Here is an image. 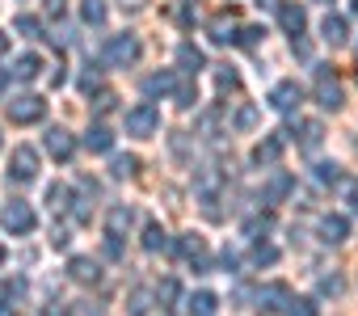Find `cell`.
I'll return each instance as SVG.
<instances>
[{
  "label": "cell",
  "mask_w": 358,
  "mask_h": 316,
  "mask_svg": "<svg viewBox=\"0 0 358 316\" xmlns=\"http://www.w3.org/2000/svg\"><path fill=\"white\" fill-rule=\"evenodd\" d=\"M282 148H287V131H278V135H266V139L253 148V161H257V165H278Z\"/></svg>",
  "instance_id": "cell-10"
},
{
  "label": "cell",
  "mask_w": 358,
  "mask_h": 316,
  "mask_svg": "<svg viewBox=\"0 0 358 316\" xmlns=\"http://www.w3.org/2000/svg\"><path fill=\"white\" fill-rule=\"evenodd\" d=\"M316 232H320V245H341L350 236V220L345 215H324L316 224Z\"/></svg>",
  "instance_id": "cell-11"
},
{
  "label": "cell",
  "mask_w": 358,
  "mask_h": 316,
  "mask_svg": "<svg viewBox=\"0 0 358 316\" xmlns=\"http://www.w3.org/2000/svg\"><path fill=\"white\" fill-rule=\"evenodd\" d=\"M177 253H182L194 270H207L211 266V257H207V245H203V236H182L177 240Z\"/></svg>",
  "instance_id": "cell-12"
},
{
  "label": "cell",
  "mask_w": 358,
  "mask_h": 316,
  "mask_svg": "<svg viewBox=\"0 0 358 316\" xmlns=\"http://www.w3.org/2000/svg\"><path fill=\"white\" fill-rule=\"evenodd\" d=\"M316 182H320V186H333V182H341L337 165H333V161H320V165H316Z\"/></svg>",
  "instance_id": "cell-33"
},
{
  "label": "cell",
  "mask_w": 358,
  "mask_h": 316,
  "mask_svg": "<svg viewBox=\"0 0 358 316\" xmlns=\"http://www.w3.org/2000/svg\"><path fill=\"white\" fill-rule=\"evenodd\" d=\"M278 299H287V287H282V282H270L266 291H257V303H262L266 312H278V308H282Z\"/></svg>",
  "instance_id": "cell-25"
},
{
  "label": "cell",
  "mask_w": 358,
  "mask_h": 316,
  "mask_svg": "<svg viewBox=\"0 0 358 316\" xmlns=\"http://www.w3.org/2000/svg\"><path fill=\"white\" fill-rule=\"evenodd\" d=\"M295 190V178L291 173H274V182L266 186V203H278V199H287Z\"/></svg>",
  "instance_id": "cell-22"
},
{
  "label": "cell",
  "mask_w": 358,
  "mask_h": 316,
  "mask_svg": "<svg viewBox=\"0 0 358 316\" xmlns=\"http://www.w3.org/2000/svg\"><path fill=\"white\" fill-rule=\"evenodd\" d=\"M143 249H148V253H164V249H169V232H164L160 224H148V228H143Z\"/></svg>",
  "instance_id": "cell-23"
},
{
  "label": "cell",
  "mask_w": 358,
  "mask_h": 316,
  "mask_svg": "<svg viewBox=\"0 0 358 316\" xmlns=\"http://www.w3.org/2000/svg\"><path fill=\"white\" fill-rule=\"evenodd\" d=\"M350 9H354V13H358V0H350Z\"/></svg>",
  "instance_id": "cell-48"
},
{
  "label": "cell",
  "mask_w": 358,
  "mask_h": 316,
  "mask_svg": "<svg viewBox=\"0 0 358 316\" xmlns=\"http://www.w3.org/2000/svg\"><path fill=\"white\" fill-rule=\"evenodd\" d=\"M274 261H278V249L270 240H257L253 245V266H274Z\"/></svg>",
  "instance_id": "cell-28"
},
{
  "label": "cell",
  "mask_w": 358,
  "mask_h": 316,
  "mask_svg": "<svg viewBox=\"0 0 358 316\" xmlns=\"http://www.w3.org/2000/svg\"><path fill=\"white\" fill-rule=\"evenodd\" d=\"M173 89H177L173 72H152V76L143 80V93H148V97H160V93H173Z\"/></svg>",
  "instance_id": "cell-18"
},
{
  "label": "cell",
  "mask_w": 358,
  "mask_h": 316,
  "mask_svg": "<svg viewBox=\"0 0 358 316\" xmlns=\"http://www.w3.org/2000/svg\"><path fill=\"white\" fill-rule=\"evenodd\" d=\"M38 72H43V55H38V51H26V55L13 64V76H22V80H34Z\"/></svg>",
  "instance_id": "cell-17"
},
{
  "label": "cell",
  "mask_w": 358,
  "mask_h": 316,
  "mask_svg": "<svg viewBox=\"0 0 358 316\" xmlns=\"http://www.w3.org/2000/svg\"><path fill=\"white\" fill-rule=\"evenodd\" d=\"M43 143H47V152L55 156V161H72V156H76V139H72V131H64V127H51Z\"/></svg>",
  "instance_id": "cell-9"
},
{
  "label": "cell",
  "mask_w": 358,
  "mask_h": 316,
  "mask_svg": "<svg viewBox=\"0 0 358 316\" xmlns=\"http://www.w3.org/2000/svg\"><path fill=\"white\" fill-rule=\"evenodd\" d=\"M173 101H177V106H182V110H190V106L199 101V93H194V85H177V89H173Z\"/></svg>",
  "instance_id": "cell-34"
},
{
  "label": "cell",
  "mask_w": 358,
  "mask_h": 316,
  "mask_svg": "<svg viewBox=\"0 0 358 316\" xmlns=\"http://www.w3.org/2000/svg\"><path fill=\"white\" fill-rule=\"evenodd\" d=\"M345 199H350V211L358 215V182H350V186H345Z\"/></svg>",
  "instance_id": "cell-40"
},
{
  "label": "cell",
  "mask_w": 358,
  "mask_h": 316,
  "mask_svg": "<svg viewBox=\"0 0 358 316\" xmlns=\"http://www.w3.org/2000/svg\"><path fill=\"white\" fill-rule=\"evenodd\" d=\"M177 68H182L186 76H199V72L207 68V55H203L194 43H182V47H177Z\"/></svg>",
  "instance_id": "cell-15"
},
{
  "label": "cell",
  "mask_w": 358,
  "mask_h": 316,
  "mask_svg": "<svg viewBox=\"0 0 358 316\" xmlns=\"http://www.w3.org/2000/svg\"><path fill=\"white\" fill-rule=\"evenodd\" d=\"M211 38H215V43H236V34H232V26H228L224 17H220V22L211 26Z\"/></svg>",
  "instance_id": "cell-37"
},
{
  "label": "cell",
  "mask_w": 358,
  "mask_h": 316,
  "mask_svg": "<svg viewBox=\"0 0 358 316\" xmlns=\"http://www.w3.org/2000/svg\"><path fill=\"white\" fill-rule=\"evenodd\" d=\"M118 5H122V9H131V13H139V9L148 5V0H118Z\"/></svg>",
  "instance_id": "cell-42"
},
{
  "label": "cell",
  "mask_w": 358,
  "mask_h": 316,
  "mask_svg": "<svg viewBox=\"0 0 358 316\" xmlns=\"http://www.w3.org/2000/svg\"><path fill=\"white\" fill-rule=\"evenodd\" d=\"M215 85H220V93H236V89H241V76H236L232 68H220V76H215Z\"/></svg>",
  "instance_id": "cell-32"
},
{
  "label": "cell",
  "mask_w": 358,
  "mask_h": 316,
  "mask_svg": "<svg viewBox=\"0 0 358 316\" xmlns=\"http://www.w3.org/2000/svg\"><path fill=\"white\" fill-rule=\"evenodd\" d=\"M110 173H114V178H135V173H139V156H114Z\"/></svg>",
  "instance_id": "cell-27"
},
{
  "label": "cell",
  "mask_w": 358,
  "mask_h": 316,
  "mask_svg": "<svg viewBox=\"0 0 358 316\" xmlns=\"http://www.w3.org/2000/svg\"><path fill=\"white\" fill-rule=\"evenodd\" d=\"M177 295H182V287H177V278H164L160 287H156V299H160V308H169Z\"/></svg>",
  "instance_id": "cell-31"
},
{
  "label": "cell",
  "mask_w": 358,
  "mask_h": 316,
  "mask_svg": "<svg viewBox=\"0 0 358 316\" xmlns=\"http://www.w3.org/2000/svg\"><path fill=\"white\" fill-rule=\"evenodd\" d=\"M80 22L85 26H106V0H80Z\"/></svg>",
  "instance_id": "cell-24"
},
{
  "label": "cell",
  "mask_w": 358,
  "mask_h": 316,
  "mask_svg": "<svg viewBox=\"0 0 358 316\" xmlns=\"http://www.w3.org/2000/svg\"><path fill=\"white\" fill-rule=\"evenodd\" d=\"M156 131H160V110H156L152 101H139V106L127 110V135L148 139V135H156Z\"/></svg>",
  "instance_id": "cell-2"
},
{
  "label": "cell",
  "mask_w": 358,
  "mask_h": 316,
  "mask_svg": "<svg viewBox=\"0 0 358 316\" xmlns=\"http://www.w3.org/2000/svg\"><path fill=\"white\" fill-rule=\"evenodd\" d=\"M0 143H5V139H0Z\"/></svg>",
  "instance_id": "cell-49"
},
{
  "label": "cell",
  "mask_w": 358,
  "mask_h": 316,
  "mask_svg": "<svg viewBox=\"0 0 358 316\" xmlns=\"http://www.w3.org/2000/svg\"><path fill=\"white\" fill-rule=\"evenodd\" d=\"M47 13H64V0H47Z\"/></svg>",
  "instance_id": "cell-44"
},
{
  "label": "cell",
  "mask_w": 358,
  "mask_h": 316,
  "mask_svg": "<svg viewBox=\"0 0 358 316\" xmlns=\"http://www.w3.org/2000/svg\"><path fill=\"white\" fill-rule=\"evenodd\" d=\"M68 278L80 282V287H93V282L101 278V266H97L93 257H72V261H68Z\"/></svg>",
  "instance_id": "cell-13"
},
{
  "label": "cell",
  "mask_w": 358,
  "mask_h": 316,
  "mask_svg": "<svg viewBox=\"0 0 358 316\" xmlns=\"http://www.w3.org/2000/svg\"><path fill=\"white\" fill-rule=\"evenodd\" d=\"M316 101L324 110H341L345 106V93H341V80L333 76V68H316Z\"/></svg>",
  "instance_id": "cell-5"
},
{
  "label": "cell",
  "mask_w": 358,
  "mask_h": 316,
  "mask_svg": "<svg viewBox=\"0 0 358 316\" xmlns=\"http://www.w3.org/2000/svg\"><path fill=\"white\" fill-rule=\"evenodd\" d=\"M0 316H17V303H9V299H5V303H0Z\"/></svg>",
  "instance_id": "cell-43"
},
{
  "label": "cell",
  "mask_w": 358,
  "mask_h": 316,
  "mask_svg": "<svg viewBox=\"0 0 358 316\" xmlns=\"http://www.w3.org/2000/svg\"><path fill=\"white\" fill-rule=\"evenodd\" d=\"M47 203H51L55 211H68V207H72V190H68V186H51V190H47Z\"/></svg>",
  "instance_id": "cell-30"
},
{
  "label": "cell",
  "mask_w": 358,
  "mask_h": 316,
  "mask_svg": "<svg viewBox=\"0 0 358 316\" xmlns=\"http://www.w3.org/2000/svg\"><path fill=\"white\" fill-rule=\"evenodd\" d=\"M287 316H320V312H316V303H312V299H291Z\"/></svg>",
  "instance_id": "cell-36"
},
{
  "label": "cell",
  "mask_w": 358,
  "mask_h": 316,
  "mask_svg": "<svg viewBox=\"0 0 358 316\" xmlns=\"http://www.w3.org/2000/svg\"><path fill=\"white\" fill-rule=\"evenodd\" d=\"M320 291H324V295H341V278H337V274H324V278H320Z\"/></svg>",
  "instance_id": "cell-39"
},
{
  "label": "cell",
  "mask_w": 358,
  "mask_h": 316,
  "mask_svg": "<svg viewBox=\"0 0 358 316\" xmlns=\"http://www.w3.org/2000/svg\"><path fill=\"white\" fill-rule=\"evenodd\" d=\"M131 224H135V211H131V207H122V203L110 207V215H106V232H110V236H122Z\"/></svg>",
  "instance_id": "cell-16"
},
{
  "label": "cell",
  "mask_w": 358,
  "mask_h": 316,
  "mask_svg": "<svg viewBox=\"0 0 358 316\" xmlns=\"http://www.w3.org/2000/svg\"><path fill=\"white\" fill-rule=\"evenodd\" d=\"M278 26L291 34V43L308 30V13H303V5H295V0H287V5H278Z\"/></svg>",
  "instance_id": "cell-8"
},
{
  "label": "cell",
  "mask_w": 358,
  "mask_h": 316,
  "mask_svg": "<svg viewBox=\"0 0 358 316\" xmlns=\"http://www.w3.org/2000/svg\"><path fill=\"white\" fill-rule=\"evenodd\" d=\"M139 51H143V47H139L135 34H114V38L106 43V64H110V68H131V64L139 59Z\"/></svg>",
  "instance_id": "cell-3"
},
{
  "label": "cell",
  "mask_w": 358,
  "mask_h": 316,
  "mask_svg": "<svg viewBox=\"0 0 358 316\" xmlns=\"http://www.w3.org/2000/svg\"><path fill=\"white\" fill-rule=\"evenodd\" d=\"M215 308H220V295L215 291H194L190 295V312L194 316H215Z\"/></svg>",
  "instance_id": "cell-20"
},
{
  "label": "cell",
  "mask_w": 358,
  "mask_h": 316,
  "mask_svg": "<svg viewBox=\"0 0 358 316\" xmlns=\"http://www.w3.org/2000/svg\"><path fill=\"white\" fill-rule=\"evenodd\" d=\"M114 101H118V97H114L110 89H101V93H97V114H110V110H114Z\"/></svg>",
  "instance_id": "cell-38"
},
{
  "label": "cell",
  "mask_w": 358,
  "mask_h": 316,
  "mask_svg": "<svg viewBox=\"0 0 358 316\" xmlns=\"http://www.w3.org/2000/svg\"><path fill=\"white\" fill-rule=\"evenodd\" d=\"M43 316H68V308H64V303H47Z\"/></svg>",
  "instance_id": "cell-41"
},
{
  "label": "cell",
  "mask_w": 358,
  "mask_h": 316,
  "mask_svg": "<svg viewBox=\"0 0 358 316\" xmlns=\"http://www.w3.org/2000/svg\"><path fill=\"white\" fill-rule=\"evenodd\" d=\"M320 38H324L329 47H345V38H350V26H345V17H337V13H324V22H320Z\"/></svg>",
  "instance_id": "cell-14"
},
{
  "label": "cell",
  "mask_w": 358,
  "mask_h": 316,
  "mask_svg": "<svg viewBox=\"0 0 358 316\" xmlns=\"http://www.w3.org/2000/svg\"><path fill=\"white\" fill-rule=\"evenodd\" d=\"M5 85H9V72H5V68H0V93H5Z\"/></svg>",
  "instance_id": "cell-45"
},
{
  "label": "cell",
  "mask_w": 358,
  "mask_h": 316,
  "mask_svg": "<svg viewBox=\"0 0 358 316\" xmlns=\"http://www.w3.org/2000/svg\"><path fill=\"white\" fill-rule=\"evenodd\" d=\"M9 178H13V182H34V178H38V152H34V148L22 143V148L9 156Z\"/></svg>",
  "instance_id": "cell-6"
},
{
  "label": "cell",
  "mask_w": 358,
  "mask_h": 316,
  "mask_svg": "<svg viewBox=\"0 0 358 316\" xmlns=\"http://www.w3.org/2000/svg\"><path fill=\"white\" fill-rule=\"evenodd\" d=\"M232 127H236V131H253V127H257V106H241L236 118H232Z\"/></svg>",
  "instance_id": "cell-29"
},
{
  "label": "cell",
  "mask_w": 358,
  "mask_h": 316,
  "mask_svg": "<svg viewBox=\"0 0 358 316\" xmlns=\"http://www.w3.org/2000/svg\"><path fill=\"white\" fill-rule=\"evenodd\" d=\"M17 34H26V38H38V34H43L38 17H26V13H22V17H17Z\"/></svg>",
  "instance_id": "cell-35"
},
{
  "label": "cell",
  "mask_w": 358,
  "mask_h": 316,
  "mask_svg": "<svg viewBox=\"0 0 358 316\" xmlns=\"http://www.w3.org/2000/svg\"><path fill=\"white\" fill-rule=\"evenodd\" d=\"M320 139H324V127H320V122H299V148H303V152H316Z\"/></svg>",
  "instance_id": "cell-21"
},
{
  "label": "cell",
  "mask_w": 358,
  "mask_h": 316,
  "mask_svg": "<svg viewBox=\"0 0 358 316\" xmlns=\"http://www.w3.org/2000/svg\"><path fill=\"white\" fill-rule=\"evenodd\" d=\"M9 118L17 127H30V122H43L47 118V101L38 93H22L17 101H9Z\"/></svg>",
  "instance_id": "cell-4"
},
{
  "label": "cell",
  "mask_w": 358,
  "mask_h": 316,
  "mask_svg": "<svg viewBox=\"0 0 358 316\" xmlns=\"http://www.w3.org/2000/svg\"><path fill=\"white\" fill-rule=\"evenodd\" d=\"M5 257H9V253H5V245H0V266H5Z\"/></svg>",
  "instance_id": "cell-46"
},
{
  "label": "cell",
  "mask_w": 358,
  "mask_h": 316,
  "mask_svg": "<svg viewBox=\"0 0 358 316\" xmlns=\"http://www.w3.org/2000/svg\"><path fill=\"white\" fill-rule=\"evenodd\" d=\"M85 148H89V152H110V148H114V135H110V127H101V122H97V127H89V135H85Z\"/></svg>",
  "instance_id": "cell-19"
},
{
  "label": "cell",
  "mask_w": 358,
  "mask_h": 316,
  "mask_svg": "<svg viewBox=\"0 0 358 316\" xmlns=\"http://www.w3.org/2000/svg\"><path fill=\"white\" fill-rule=\"evenodd\" d=\"M5 47H9V38H5V34H0V51H5Z\"/></svg>",
  "instance_id": "cell-47"
},
{
  "label": "cell",
  "mask_w": 358,
  "mask_h": 316,
  "mask_svg": "<svg viewBox=\"0 0 358 316\" xmlns=\"http://www.w3.org/2000/svg\"><path fill=\"white\" fill-rule=\"evenodd\" d=\"M299 101H303V89H299L295 80H278V85L270 89V106H274L278 114H291V110H299Z\"/></svg>",
  "instance_id": "cell-7"
},
{
  "label": "cell",
  "mask_w": 358,
  "mask_h": 316,
  "mask_svg": "<svg viewBox=\"0 0 358 316\" xmlns=\"http://www.w3.org/2000/svg\"><path fill=\"white\" fill-rule=\"evenodd\" d=\"M0 224H5V232H13V236H30V232L38 228V215H34V207H30V203L13 199V203L0 207Z\"/></svg>",
  "instance_id": "cell-1"
},
{
  "label": "cell",
  "mask_w": 358,
  "mask_h": 316,
  "mask_svg": "<svg viewBox=\"0 0 358 316\" xmlns=\"http://www.w3.org/2000/svg\"><path fill=\"white\" fill-rule=\"evenodd\" d=\"M262 43H266V30H262V26H241V30H236V47H249V51H253V47H262Z\"/></svg>",
  "instance_id": "cell-26"
}]
</instances>
